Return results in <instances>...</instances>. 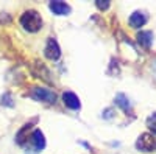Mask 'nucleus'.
<instances>
[{"label": "nucleus", "instance_id": "nucleus-7", "mask_svg": "<svg viewBox=\"0 0 156 154\" xmlns=\"http://www.w3.org/2000/svg\"><path fill=\"white\" fill-rule=\"evenodd\" d=\"M48 8L51 9V12L56 16H67L70 12V6L66 2H59V0H55V2H50Z\"/></svg>", "mask_w": 156, "mask_h": 154}, {"label": "nucleus", "instance_id": "nucleus-9", "mask_svg": "<svg viewBox=\"0 0 156 154\" xmlns=\"http://www.w3.org/2000/svg\"><path fill=\"white\" fill-rule=\"evenodd\" d=\"M137 42L140 47L144 48H150L151 42H153V33L151 31H140L137 34Z\"/></svg>", "mask_w": 156, "mask_h": 154}, {"label": "nucleus", "instance_id": "nucleus-1", "mask_svg": "<svg viewBox=\"0 0 156 154\" xmlns=\"http://www.w3.org/2000/svg\"><path fill=\"white\" fill-rule=\"evenodd\" d=\"M20 25L30 33H36L42 28V17L37 11L28 9L20 16Z\"/></svg>", "mask_w": 156, "mask_h": 154}, {"label": "nucleus", "instance_id": "nucleus-8", "mask_svg": "<svg viewBox=\"0 0 156 154\" xmlns=\"http://www.w3.org/2000/svg\"><path fill=\"white\" fill-rule=\"evenodd\" d=\"M129 25H131L133 28H140V27H144L145 22H147V16L144 14L142 11H134L131 16H129Z\"/></svg>", "mask_w": 156, "mask_h": 154}, {"label": "nucleus", "instance_id": "nucleus-4", "mask_svg": "<svg viewBox=\"0 0 156 154\" xmlns=\"http://www.w3.org/2000/svg\"><path fill=\"white\" fill-rule=\"evenodd\" d=\"M156 146V142H154V137L151 134H142L139 139H137V142H136V148L140 149V151H144V152H150L153 148Z\"/></svg>", "mask_w": 156, "mask_h": 154}, {"label": "nucleus", "instance_id": "nucleus-5", "mask_svg": "<svg viewBox=\"0 0 156 154\" xmlns=\"http://www.w3.org/2000/svg\"><path fill=\"white\" fill-rule=\"evenodd\" d=\"M30 143L33 145V148L36 149V152L45 148V139H44V134H42L41 129H34V131L31 132V135H30Z\"/></svg>", "mask_w": 156, "mask_h": 154}, {"label": "nucleus", "instance_id": "nucleus-12", "mask_svg": "<svg viewBox=\"0 0 156 154\" xmlns=\"http://www.w3.org/2000/svg\"><path fill=\"white\" fill-rule=\"evenodd\" d=\"M95 5H97V8L101 9V11H105V9L109 8V2H108V0H97Z\"/></svg>", "mask_w": 156, "mask_h": 154}, {"label": "nucleus", "instance_id": "nucleus-11", "mask_svg": "<svg viewBox=\"0 0 156 154\" xmlns=\"http://www.w3.org/2000/svg\"><path fill=\"white\" fill-rule=\"evenodd\" d=\"M147 126H148V129H150L153 134H156V112L151 114L150 117L147 118Z\"/></svg>", "mask_w": 156, "mask_h": 154}, {"label": "nucleus", "instance_id": "nucleus-10", "mask_svg": "<svg viewBox=\"0 0 156 154\" xmlns=\"http://www.w3.org/2000/svg\"><path fill=\"white\" fill-rule=\"evenodd\" d=\"M115 104L119 106L120 109H123L125 112H128L129 109H131V104H129L126 95H123V94H119V95L115 97Z\"/></svg>", "mask_w": 156, "mask_h": 154}, {"label": "nucleus", "instance_id": "nucleus-3", "mask_svg": "<svg viewBox=\"0 0 156 154\" xmlns=\"http://www.w3.org/2000/svg\"><path fill=\"white\" fill-rule=\"evenodd\" d=\"M44 55H45V58L50 59V61L59 59V56H61V48H59V45H58V42H56L55 37H48L47 45H45V48H44Z\"/></svg>", "mask_w": 156, "mask_h": 154}, {"label": "nucleus", "instance_id": "nucleus-2", "mask_svg": "<svg viewBox=\"0 0 156 154\" xmlns=\"http://www.w3.org/2000/svg\"><path fill=\"white\" fill-rule=\"evenodd\" d=\"M31 97L37 101H45V103H55L56 101V94L47 87H33Z\"/></svg>", "mask_w": 156, "mask_h": 154}, {"label": "nucleus", "instance_id": "nucleus-6", "mask_svg": "<svg viewBox=\"0 0 156 154\" xmlns=\"http://www.w3.org/2000/svg\"><path fill=\"white\" fill-rule=\"evenodd\" d=\"M62 101L69 109L72 111H78L81 108V103H80V98H78L73 92H64L62 94Z\"/></svg>", "mask_w": 156, "mask_h": 154}]
</instances>
